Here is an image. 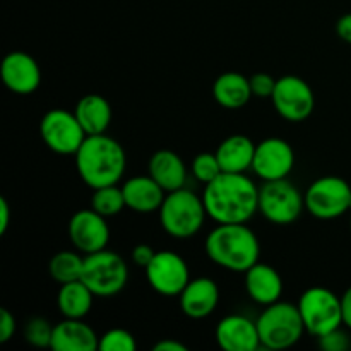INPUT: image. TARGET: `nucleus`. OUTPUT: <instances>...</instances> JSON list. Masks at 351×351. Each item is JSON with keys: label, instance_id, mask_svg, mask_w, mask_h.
<instances>
[{"label": "nucleus", "instance_id": "nucleus-1", "mask_svg": "<svg viewBox=\"0 0 351 351\" xmlns=\"http://www.w3.org/2000/svg\"><path fill=\"white\" fill-rule=\"evenodd\" d=\"M208 216L216 225L249 223L259 211V187L247 173H226L209 182L202 192Z\"/></svg>", "mask_w": 351, "mask_h": 351}, {"label": "nucleus", "instance_id": "nucleus-2", "mask_svg": "<svg viewBox=\"0 0 351 351\" xmlns=\"http://www.w3.org/2000/svg\"><path fill=\"white\" fill-rule=\"evenodd\" d=\"M74 158L79 177L93 191L106 185H119L125 173V149L106 132L86 137Z\"/></svg>", "mask_w": 351, "mask_h": 351}, {"label": "nucleus", "instance_id": "nucleus-3", "mask_svg": "<svg viewBox=\"0 0 351 351\" xmlns=\"http://www.w3.org/2000/svg\"><path fill=\"white\" fill-rule=\"evenodd\" d=\"M206 254L216 266L245 274L259 263L261 242L247 223H226L211 230L206 239Z\"/></svg>", "mask_w": 351, "mask_h": 351}, {"label": "nucleus", "instance_id": "nucleus-4", "mask_svg": "<svg viewBox=\"0 0 351 351\" xmlns=\"http://www.w3.org/2000/svg\"><path fill=\"white\" fill-rule=\"evenodd\" d=\"M161 228L173 239H191L197 235L206 221V206L191 189L182 187L167 192L161 208L158 209Z\"/></svg>", "mask_w": 351, "mask_h": 351}, {"label": "nucleus", "instance_id": "nucleus-5", "mask_svg": "<svg viewBox=\"0 0 351 351\" xmlns=\"http://www.w3.org/2000/svg\"><path fill=\"white\" fill-rule=\"evenodd\" d=\"M261 346L267 350H287L297 345L307 332L298 305L274 302L264 307L257 317Z\"/></svg>", "mask_w": 351, "mask_h": 351}, {"label": "nucleus", "instance_id": "nucleus-6", "mask_svg": "<svg viewBox=\"0 0 351 351\" xmlns=\"http://www.w3.org/2000/svg\"><path fill=\"white\" fill-rule=\"evenodd\" d=\"M81 280L88 285L95 297H115L127 287L129 267L120 254L103 249L84 256Z\"/></svg>", "mask_w": 351, "mask_h": 351}, {"label": "nucleus", "instance_id": "nucleus-7", "mask_svg": "<svg viewBox=\"0 0 351 351\" xmlns=\"http://www.w3.org/2000/svg\"><path fill=\"white\" fill-rule=\"evenodd\" d=\"M298 311L304 319L305 329L314 338L326 335L336 328L345 326L343 322L341 297L324 287L307 288L298 298Z\"/></svg>", "mask_w": 351, "mask_h": 351}, {"label": "nucleus", "instance_id": "nucleus-8", "mask_svg": "<svg viewBox=\"0 0 351 351\" xmlns=\"http://www.w3.org/2000/svg\"><path fill=\"white\" fill-rule=\"evenodd\" d=\"M305 211V197L288 178L264 182L259 189V213L273 225H291Z\"/></svg>", "mask_w": 351, "mask_h": 351}, {"label": "nucleus", "instance_id": "nucleus-9", "mask_svg": "<svg viewBox=\"0 0 351 351\" xmlns=\"http://www.w3.org/2000/svg\"><path fill=\"white\" fill-rule=\"evenodd\" d=\"M304 197L305 209L314 218L329 221L350 211L351 187L338 175H324L308 185Z\"/></svg>", "mask_w": 351, "mask_h": 351}, {"label": "nucleus", "instance_id": "nucleus-10", "mask_svg": "<svg viewBox=\"0 0 351 351\" xmlns=\"http://www.w3.org/2000/svg\"><path fill=\"white\" fill-rule=\"evenodd\" d=\"M40 136L45 146L57 154H75L88 134L84 132L74 112L53 108L41 117Z\"/></svg>", "mask_w": 351, "mask_h": 351}, {"label": "nucleus", "instance_id": "nucleus-11", "mask_svg": "<svg viewBox=\"0 0 351 351\" xmlns=\"http://www.w3.org/2000/svg\"><path fill=\"white\" fill-rule=\"evenodd\" d=\"M274 110L287 122H304L315 108V95L311 84L300 75H281L276 81L273 96Z\"/></svg>", "mask_w": 351, "mask_h": 351}, {"label": "nucleus", "instance_id": "nucleus-12", "mask_svg": "<svg viewBox=\"0 0 351 351\" xmlns=\"http://www.w3.org/2000/svg\"><path fill=\"white\" fill-rule=\"evenodd\" d=\"M146 280L156 293L163 297H178L191 281L189 266L180 254L173 250H160L144 267Z\"/></svg>", "mask_w": 351, "mask_h": 351}, {"label": "nucleus", "instance_id": "nucleus-13", "mask_svg": "<svg viewBox=\"0 0 351 351\" xmlns=\"http://www.w3.org/2000/svg\"><path fill=\"white\" fill-rule=\"evenodd\" d=\"M295 167V151L281 137H267L256 144L252 171L263 182L288 178Z\"/></svg>", "mask_w": 351, "mask_h": 351}, {"label": "nucleus", "instance_id": "nucleus-14", "mask_svg": "<svg viewBox=\"0 0 351 351\" xmlns=\"http://www.w3.org/2000/svg\"><path fill=\"white\" fill-rule=\"evenodd\" d=\"M106 219L108 218L96 213L93 208L74 213L67 226L72 245L84 256L106 249L110 242V228Z\"/></svg>", "mask_w": 351, "mask_h": 351}, {"label": "nucleus", "instance_id": "nucleus-15", "mask_svg": "<svg viewBox=\"0 0 351 351\" xmlns=\"http://www.w3.org/2000/svg\"><path fill=\"white\" fill-rule=\"evenodd\" d=\"M0 79L14 95H33L41 84V69L29 53L14 50L0 64Z\"/></svg>", "mask_w": 351, "mask_h": 351}, {"label": "nucleus", "instance_id": "nucleus-16", "mask_svg": "<svg viewBox=\"0 0 351 351\" xmlns=\"http://www.w3.org/2000/svg\"><path fill=\"white\" fill-rule=\"evenodd\" d=\"M215 338L225 351H256L261 346L257 322L242 314L223 317L216 326Z\"/></svg>", "mask_w": 351, "mask_h": 351}, {"label": "nucleus", "instance_id": "nucleus-17", "mask_svg": "<svg viewBox=\"0 0 351 351\" xmlns=\"http://www.w3.org/2000/svg\"><path fill=\"white\" fill-rule=\"evenodd\" d=\"M180 308L189 319H206L219 304V288L211 278H194L178 295Z\"/></svg>", "mask_w": 351, "mask_h": 351}, {"label": "nucleus", "instance_id": "nucleus-18", "mask_svg": "<svg viewBox=\"0 0 351 351\" xmlns=\"http://www.w3.org/2000/svg\"><path fill=\"white\" fill-rule=\"evenodd\" d=\"M99 346V336L86 324L84 319H67L55 324L51 350L55 351H95Z\"/></svg>", "mask_w": 351, "mask_h": 351}, {"label": "nucleus", "instance_id": "nucleus-19", "mask_svg": "<svg viewBox=\"0 0 351 351\" xmlns=\"http://www.w3.org/2000/svg\"><path fill=\"white\" fill-rule=\"evenodd\" d=\"M245 291L250 300L267 307L283 295V280L273 266L256 263L245 273Z\"/></svg>", "mask_w": 351, "mask_h": 351}, {"label": "nucleus", "instance_id": "nucleus-20", "mask_svg": "<svg viewBox=\"0 0 351 351\" xmlns=\"http://www.w3.org/2000/svg\"><path fill=\"white\" fill-rule=\"evenodd\" d=\"M125 206L136 213H154L161 208L167 192L160 187L156 180L147 175H137L129 178L122 185Z\"/></svg>", "mask_w": 351, "mask_h": 351}, {"label": "nucleus", "instance_id": "nucleus-21", "mask_svg": "<svg viewBox=\"0 0 351 351\" xmlns=\"http://www.w3.org/2000/svg\"><path fill=\"white\" fill-rule=\"evenodd\" d=\"M147 173L160 184L165 192L185 187L187 182V167L180 154L171 149H160L153 153L147 163Z\"/></svg>", "mask_w": 351, "mask_h": 351}, {"label": "nucleus", "instance_id": "nucleus-22", "mask_svg": "<svg viewBox=\"0 0 351 351\" xmlns=\"http://www.w3.org/2000/svg\"><path fill=\"white\" fill-rule=\"evenodd\" d=\"M215 153L218 156L223 171H226V173H247L249 170H252L256 144L250 137L243 136V134H233V136H228L219 143Z\"/></svg>", "mask_w": 351, "mask_h": 351}, {"label": "nucleus", "instance_id": "nucleus-23", "mask_svg": "<svg viewBox=\"0 0 351 351\" xmlns=\"http://www.w3.org/2000/svg\"><path fill=\"white\" fill-rule=\"evenodd\" d=\"M249 77L240 72H223L213 82V98L226 110H240L252 98Z\"/></svg>", "mask_w": 351, "mask_h": 351}, {"label": "nucleus", "instance_id": "nucleus-24", "mask_svg": "<svg viewBox=\"0 0 351 351\" xmlns=\"http://www.w3.org/2000/svg\"><path fill=\"white\" fill-rule=\"evenodd\" d=\"M75 117L88 136L105 134L112 123V105L108 99L96 93L82 96L74 108Z\"/></svg>", "mask_w": 351, "mask_h": 351}, {"label": "nucleus", "instance_id": "nucleus-25", "mask_svg": "<svg viewBox=\"0 0 351 351\" xmlns=\"http://www.w3.org/2000/svg\"><path fill=\"white\" fill-rule=\"evenodd\" d=\"M95 300V293L82 280L60 285L57 295L58 311L67 319H84L89 314Z\"/></svg>", "mask_w": 351, "mask_h": 351}, {"label": "nucleus", "instance_id": "nucleus-26", "mask_svg": "<svg viewBox=\"0 0 351 351\" xmlns=\"http://www.w3.org/2000/svg\"><path fill=\"white\" fill-rule=\"evenodd\" d=\"M82 267H84V257L81 252L74 250H60L53 254L48 263V273L51 280L58 285L71 283V281L81 280Z\"/></svg>", "mask_w": 351, "mask_h": 351}, {"label": "nucleus", "instance_id": "nucleus-27", "mask_svg": "<svg viewBox=\"0 0 351 351\" xmlns=\"http://www.w3.org/2000/svg\"><path fill=\"white\" fill-rule=\"evenodd\" d=\"M91 208L105 218H113V216L120 215L122 209L127 208L122 187L106 185V187L95 189L91 195Z\"/></svg>", "mask_w": 351, "mask_h": 351}, {"label": "nucleus", "instance_id": "nucleus-28", "mask_svg": "<svg viewBox=\"0 0 351 351\" xmlns=\"http://www.w3.org/2000/svg\"><path fill=\"white\" fill-rule=\"evenodd\" d=\"M53 328L50 321L45 317H31L24 324V339L34 348H50L51 338H53Z\"/></svg>", "mask_w": 351, "mask_h": 351}, {"label": "nucleus", "instance_id": "nucleus-29", "mask_svg": "<svg viewBox=\"0 0 351 351\" xmlns=\"http://www.w3.org/2000/svg\"><path fill=\"white\" fill-rule=\"evenodd\" d=\"M223 173L221 165H219L216 153H199L192 160V175L197 178L201 184L208 185L215 178Z\"/></svg>", "mask_w": 351, "mask_h": 351}, {"label": "nucleus", "instance_id": "nucleus-30", "mask_svg": "<svg viewBox=\"0 0 351 351\" xmlns=\"http://www.w3.org/2000/svg\"><path fill=\"white\" fill-rule=\"evenodd\" d=\"M137 348V341L130 331L123 328H113L99 336V346L101 351H134Z\"/></svg>", "mask_w": 351, "mask_h": 351}, {"label": "nucleus", "instance_id": "nucleus-31", "mask_svg": "<svg viewBox=\"0 0 351 351\" xmlns=\"http://www.w3.org/2000/svg\"><path fill=\"white\" fill-rule=\"evenodd\" d=\"M319 346L324 351H348L351 346V339L348 332L343 331L341 328H336L332 331L317 338Z\"/></svg>", "mask_w": 351, "mask_h": 351}, {"label": "nucleus", "instance_id": "nucleus-32", "mask_svg": "<svg viewBox=\"0 0 351 351\" xmlns=\"http://www.w3.org/2000/svg\"><path fill=\"white\" fill-rule=\"evenodd\" d=\"M250 81V89H252V95L257 98H271L276 88V81L271 74L266 72H256L249 77Z\"/></svg>", "mask_w": 351, "mask_h": 351}, {"label": "nucleus", "instance_id": "nucleus-33", "mask_svg": "<svg viewBox=\"0 0 351 351\" xmlns=\"http://www.w3.org/2000/svg\"><path fill=\"white\" fill-rule=\"evenodd\" d=\"M17 321L7 308L0 311V343H7L16 335Z\"/></svg>", "mask_w": 351, "mask_h": 351}, {"label": "nucleus", "instance_id": "nucleus-34", "mask_svg": "<svg viewBox=\"0 0 351 351\" xmlns=\"http://www.w3.org/2000/svg\"><path fill=\"white\" fill-rule=\"evenodd\" d=\"M154 254H156V250H154L153 247L147 245V243H139V245H136L132 249L130 257H132L134 264H137V266H141L144 269V267L153 261Z\"/></svg>", "mask_w": 351, "mask_h": 351}, {"label": "nucleus", "instance_id": "nucleus-35", "mask_svg": "<svg viewBox=\"0 0 351 351\" xmlns=\"http://www.w3.org/2000/svg\"><path fill=\"white\" fill-rule=\"evenodd\" d=\"M336 34L339 36V40L351 45V12L339 17L336 23Z\"/></svg>", "mask_w": 351, "mask_h": 351}, {"label": "nucleus", "instance_id": "nucleus-36", "mask_svg": "<svg viewBox=\"0 0 351 351\" xmlns=\"http://www.w3.org/2000/svg\"><path fill=\"white\" fill-rule=\"evenodd\" d=\"M154 351H187V346L184 345L182 341L173 338H167V339H160L156 345L153 346Z\"/></svg>", "mask_w": 351, "mask_h": 351}, {"label": "nucleus", "instance_id": "nucleus-37", "mask_svg": "<svg viewBox=\"0 0 351 351\" xmlns=\"http://www.w3.org/2000/svg\"><path fill=\"white\" fill-rule=\"evenodd\" d=\"M10 226V206L7 199L0 197V235L9 230Z\"/></svg>", "mask_w": 351, "mask_h": 351}, {"label": "nucleus", "instance_id": "nucleus-38", "mask_svg": "<svg viewBox=\"0 0 351 351\" xmlns=\"http://www.w3.org/2000/svg\"><path fill=\"white\" fill-rule=\"evenodd\" d=\"M341 305H343V322H345L346 328L351 329V287L341 297Z\"/></svg>", "mask_w": 351, "mask_h": 351}, {"label": "nucleus", "instance_id": "nucleus-39", "mask_svg": "<svg viewBox=\"0 0 351 351\" xmlns=\"http://www.w3.org/2000/svg\"><path fill=\"white\" fill-rule=\"evenodd\" d=\"M350 228H351V219H350Z\"/></svg>", "mask_w": 351, "mask_h": 351}, {"label": "nucleus", "instance_id": "nucleus-40", "mask_svg": "<svg viewBox=\"0 0 351 351\" xmlns=\"http://www.w3.org/2000/svg\"><path fill=\"white\" fill-rule=\"evenodd\" d=\"M350 211H351V204H350Z\"/></svg>", "mask_w": 351, "mask_h": 351}]
</instances>
